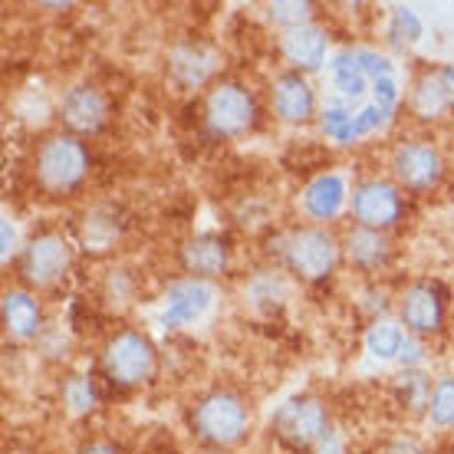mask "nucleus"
<instances>
[{
    "label": "nucleus",
    "instance_id": "5701e85b",
    "mask_svg": "<svg viewBox=\"0 0 454 454\" xmlns=\"http://www.w3.org/2000/svg\"><path fill=\"white\" fill-rule=\"evenodd\" d=\"M388 34L395 43H415L421 36V20L415 17V11L409 7H395L392 11V27H388Z\"/></svg>",
    "mask_w": 454,
    "mask_h": 454
},
{
    "label": "nucleus",
    "instance_id": "0eeeda50",
    "mask_svg": "<svg viewBox=\"0 0 454 454\" xmlns=\"http://www.w3.org/2000/svg\"><path fill=\"white\" fill-rule=\"evenodd\" d=\"M442 152L432 142H402L392 155V175L405 192L425 194L442 182Z\"/></svg>",
    "mask_w": 454,
    "mask_h": 454
},
{
    "label": "nucleus",
    "instance_id": "cd10ccee",
    "mask_svg": "<svg viewBox=\"0 0 454 454\" xmlns=\"http://www.w3.org/2000/svg\"><path fill=\"white\" fill-rule=\"evenodd\" d=\"M317 454H342V442H340V438H336L333 432H326L323 438H319Z\"/></svg>",
    "mask_w": 454,
    "mask_h": 454
},
{
    "label": "nucleus",
    "instance_id": "f257e3e1",
    "mask_svg": "<svg viewBox=\"0 0 454 454\" xmlns=\"http://www.w3.org/2000/svg\"><path fill=\"white\" fill-rule=\"evenodd\" d=\"M333 96L319 113L323 136L352 145L388 122L398 106L395 67L375 50H346L330 63Z\"/></svg>",
    "mask_w": 454,
    "mask_h": 454
},
{
    "label": "nucleus",
    "instance_id": "c756f323",
    "mask_svg": "<svg viewBox=\"0 0 454 454\" xmlns=\"http://www.w3.org/2000/svg\"><path fill=\"white\" fill-rule=\"evenodd\" d=\"M388 454H419V448H411V444H392Z\"/></svg>",
    "mask_w": 454,
    "mask_h": 454
},
{
    "label": "nucleus",
    "instance_id": "2eb2a0df",
    "mask_svg": "<svg viewBox=\"0 0 454 454\" xmlns=\"http://www.w3.org/2000/svg\"><path fill=\"white\" fill-rule=\"evenodd\" d=\"M346 207V178L340 171H323L303 188V215L317 224H326L333 217H340Z\"/></svg>",
    "mask_w": 454,
    "mask_h": 454
},
{
    "label": "nucleus",
    "instance_id": "4468645a",
    "mask_svg": "<svg viewBox=\"0 0 454 454\" xmlns=\"http://www.w3.org/2000/svg\"><path fill=\"white\" fill-rule=\"evenodd\" d=\"M280 50H284L286 63L294 67V73H300V76L317 73L326 63V30L317 27V23L286 30L284 40H280Z\"/></svg>",
    "mask_w": 454,
    "mask_h": 454
},
{
    "label": "nucleus",
    "instance_id": "aec40b11",
    "mask_svg": "<svg viewBox=\"0 0 454 454\" xmlns=\"http://www.w3.org/2000/svg\"><path fill=\"white\" fill-rule=\"evenodd\" d=\"M346 250H349L352 263H359L363 270H379L388 261V240L382 231H369V227H352L346 238Z\"/></svg>",
    "mask_w": 454,
    "mask_h": 454
},
{
    "label": "nucleus",
    "instance_id": "6e6552de",
    "mask_svg": "<svg viewBox=\"0 0 454 454\" xmlns=\"http://www.w3.org/2000/svg\"><path fill=\"white\" fill-rule=\"evenodd\" d=\"M352 217L359 227L388 231L402 217V194L392 182L369 178L352 192Z\"/></svg>",
    "mask_w": 454,
    "mask_h": 454
},
{
    "label": "nucleus",
    "instance_id": "2f4dec72",
    "mask_svg": "<svg viewBox=\"0 0 454 454\" xmlns=\"http://www.w3.org/2000/svg\"><path fill=\"white\" fill-rule=\"evenodd\" d=\"M207 454H221V451H207Z\"/></svg>",
    "mask_w": 454,
    "mask_h": 454
},
{
    "label": "nucleus",
    "instance_id": "dca6fc26",
    "mask_svg": "<svg viewBox=\"0 0 454 454\" xmlns=\"http://www.w3.org/2000/svg\"><path fill=\"white\" fill-rule=\"evenodd\" d=\"M273 109L284 122L303 125L317 113V96L309 90V82L300 73H284L273 82Z\"/></svg>",
    "mask_w": 454,
    "mask_h": 454
},
{
    "label": "nucleus",
    "instance_id": "393cba45",
    "mask_svg": "<svg viewBox=\"0 0 454 454\" xmlns=\"http://www.w3.org/2000/svg\"><path fill=\"white\" fill-rule=\"evenodd\" d=\"M309 17H313V7H309V4H273L270 7V20L286 27V30L307 27Z\"/></svg>",
    "mask_w": 454,
    "mask_h": 454
},
{
    "label": "nucleus",
    "instance_id": "9b49d317",
    "mask_svg": "<svg viewBox=\"0 0 454 454\" xmlns=\"http://www.w3.org/2000/svg\"><path fill=\"white\" fill-rule=\"evenodd\" d=\"M69 267V244L57 234H40L23 250V277L30 286H50Z\"/></svg>",
    "mask_w": 454,
    "mask_h": 454
},
{
    "label": "nucleus",
    "instance_id": "bb28decb",
    "mask_svg": "<svg viewBox=\"0 0 454 454\" xmlns=\"http://www.w3.org/2000/svg\"><path fill=\"white\" fill-rule=\"evenodd\" d=\"M0 231H4V261H11V254L17 250V231H13L11 217H4Z\"/></svg>",
    "mask_w": 454,
    "mask_h": 454
},
{
    "label": "nucleus",
    "instance_id": "423d86ee",
    "mask_svg": "<svg viewBox=\"0 0 454 454\" xmlns=\"http://www.w3.org/2000/svg\"><path fill=\"white\" fill-rule=\"evenodd\" d=\"M257 106L250 90H244L240 82H217L215 90L207 92L205 99V125L221 138L244 136L254 125Z\"/></svg>",
    "mask_w": 454,
    "mask_h": 454
},
{
    "label": "nucleus",
    "instance_id": "7ed1b4c3",
    "mask_svg": "<svg viewBox=\"0 0 454 454\" xmlns=\"http://www.w3.org/2000/svg\"><path fill=\"white\" fill-rule=\"evenodd\" d=\"M250 415L247 405L231 392H215L201 398L192 411V428L211 448H231L247 434Z\"/></svg>",
    "mask_w": 454,
    "mask_h": 454
},
{
    "label": "nucleus",
    "instance_id": "b1692460",
    "mask_svg": "<svg viewBox=\"0 0 454 454\" xmlns=\"http://www.w3.org/2000/svg\"><path fill=\"white\" fill-rule=\"evenodd\" d=\"M63 402L69 405V411H92L96 409V392H92L90 379H69L67 386H63Z\"/></svg>",
    "mask_w": 454,
    "mask_h": 454
},
{
    "label": "nucleus",
    "instance_id": "a878e982",
    "mask_svg": "<svg viewBox=\"0 0 454 454\" xmlns=\"http://www.w3.org/2000/svg\"><path fill=\"white\" fill-rule=\"evenodd\" d=\"M405 365H421L425 363V352H421V346H419V340L415 336H409L405 340V346H402V356H398Z\"/></svg>",
    "mask_w": 454,
    "mask_h": 454
},
{
    "label": "nucleus",
    "instance_id": "f03ea898",
    "mask_svg": "<svg viewBox=\"0 0 454 454\" xmlns=\"http://www.w3.org/2000/svg\"><path fill=\"white\" fill-rule=\"evenodd\" d=\"M36 182L50 194L76 192L90 171V155L76 136H53L36 148Z\"/></svg>",
    "mask_w": 454,
    "mask_h": 454
},
{
    "label": "nucleus",
    "instance_id": "1a4fd4ad",
    "mask_svg": "<svg viewBox=\"0 0 454 454\" xmlns=\"http://www.w3.org/2000/svg\"><path fill=\"white\" fill-rule=\"evenodd\" d=\"M215 303V286L207 280H178L165 290V309H161V326L165 330H178L188 326L194 319H201L207 313V307Z\"/></svg>",
    "mask_w": 454,
    "mask_h": 454
},
{
    "label": "nucleus",
    "instance_id": "f8f14e48",
    "mask_svg": "<svg viewBox=\"0 0 454 454\" xmlns=\"http://www.w3.org/2000/svg\"><path fill=\"white\" fill-rule=\"evenodd\" d=\"M402 326L411 336H434L444 326V300L432 284H411L398 303Z\"/></svg>",
    "mask_w": 454,
    "mask_h": 454
},
{
    "label": "nucleus",
    "instance_id": "f3484780",
    "mask_svg": "<svg viewBox=\"0 0 454 454\" xmlns=\"http://www.w3.org/2000/svg\"><path fill=\"white\" fill-rule=\"evenodd\" d=\"M227 261H231V250L221 238L215 234H201L184 244L182 250V263L184 270L192 273L194 280H211V277H221L227 270Z\"/></svg>",
    "mask_w": 454,
    "mask_h": 454
},
{
    "label": "nucleus",
    "instance_id": "ddd939ff",
    "mask_svg": "<svg viewBox=\"0 0 454 454\" xmlns=\"http://www.w3.org/2000/svg\"><path fill=\"white\" fill-rule=\"evenodd\" d=\"M59 115L63 122L73 129V132H82V136H92L99 132L109 119V106H106V96L92 86H76L63 96L59 103Z\"/></svg>",
    "mask_w": 454,
    "mask_h": 454
},
{
    "label": "nucleus",
    "instance_id": "c85d7f7f",
    "mask_svg": "<svg viewBox=\"0 0 454 454\" xmlns=\"http://www.w3.org/2000/svg\"><path fill=\"white\" fill-rule=\"evenodd\" d=\"M80 454H119L115 448H109V444H86Z\"/></svg>",
    "mask_w": 454,
    "mask_h": 454
},
{
    "label": "nucleus",
    "instance_id": "9d476101",
    "mask_svg": "<svg viewBox=\"0 0 454 454\" xmlns=\"http://www.w3.org/2000/svg\"><path fill=\"white\" fill-rule=\"evenodd\" d=\"M273 425L294 444H319V438L330 432L326 428V405L313 395L294 398V402L280 405Z\"/></svg>",
    "mask_w": 454,
    "mask_h": 454
},
{
    "label": "nucleus",
    "instance_id": "7c9ffc66",
    "mask_svg": "<svg viewBox=\"0 0 454 454\" xmlns=\"http://www.w3.org/2000/svg\"><path fill=\"white\" fill-rule=\"evenodd\" d=\"M442 76H444V82H448V90H451V96H454V69L442 67Z\"/></svg>",
    "mask_w": 454,
    "mask_h": 454
},
{
    "label": "nucleus",
    "instance_id": "412c9836",
    "mask_svg": "<svg viewBox=\"0 0 454 454\" xmlns=\"http://www.w3.org/2000/svg\"><path fill=\"white\" fill-rule=\"evenodd\" d=\"M405 330H402V323H395V319H375L372 326L365 330V349L372 352L375 359H398L402 356V346H405Z\"/></svg>",
    "mask_w": 454,
    "mask_h": 454
},
{
    "label": "nucleus",
    "instance_id": "473e14b6",
    "mask_svg": "<svg viewBox=\"0 0 454 454\" xmlns=\"http://www.w3.org/2000/svg\"><path fill=\"white\" fill-rule=\"evenodd\" d=\"M13 454H23V451H13Z\"/></svg>",
    "mask_w": 454,
    "mask_h": 454
},
{
    "label": "nucleus",
    "instance_id": "6ab92c4d",
    "mask_svg": "<svg viewBox=\"0 0 454 454\" xmlns=\"http://www.w3.org/2000/svg\"><path fill=\"white\" fill-rule=\"evenodd\" d=\"M411 109H415V115H421V119H438V115H444L448 109H454V96H451V90H448V82H444L442 69H438V73H428L425 80H419V86L411 92Z\"/></svg>",
    "mask_w": 454,
    "mask_h": 454
},
{
    "label": "nucleus",
    "instance_id": "39448f33",
    "mask_svg": "<svg viewBox=\"0 0 454 454\" xmlns=\"http://www.w3.org/2000/svg\"><path fill=\"white\" fill-rule=\"evenodd\" d=\"M340 257V244L330 231L323 227H300L284 240V261L286 267L303 277V280H323L330 277Z\"/></svg>",
    "mask_w": 454,
    "mask_h": 454
},
{
    "label": "nucleus",
    "instance_id": "4be33fe9",
    "mask_svg": "<svg viewBox=\"0 0 454 454\" xmlns=\"http://www.w3.org/2000/svg\"><path fill=\"white\" fill-rule=\"evenodd\" d=\"M428 419L438 428H451L454 425V375L438 379L428 398Z\"/></svg>",
    "mask_w": 454,
    "mask_h": 454
},
{
    "label": "nucleus",
    "instance_id": "a211bd4d",
    "mask_svg": "<svg viewBox=\"0 0 454 454\" xmlns=\"http://www.w3.org/2000/svg\"><path fill=\"white\" fill-rule=\"evenodd\" d=\"M4 326L13 340H34L40 333V303L27 290H7L4 294Z\"/></svg>",
    "mask_w": 454,
    "mask_h": 454
},
{
    "label": "nucleus",
    "instance_id": "20e7f679",
    "mask_svg": "<svg viewBox=\"0 0 454 454\" xmlns=\"http://www.w3.org/2000/svg\"><path fill=\"white\" fill-rule=\"evenodd\" d=\"M103 365H106V375L113 379L115 386L136 388L142 382H148L152 372H155V346L142 333L122 330L115 333L113 340H109V346H106Z\"/></svg>",
    "mask_w": 454,
    "mask_h": 454
}]
</instances>
